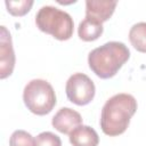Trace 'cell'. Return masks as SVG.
Instances as JSON below:
<instances>
[{
  "label": "cell",
  "mask_w": 146,
  "mask_h": 146,
  "mask_svg": "<svg viewBox=\"0 0 146 146\" xmlns=\"http://www.w3.org/2000/svg\"><path fill=\"white\" fill-rule=\"evenodd\" d=\"M35 141L36 146H62L60 138L50 131H43L39 133L35 138Z\"/></svg>",
  "instance_id": "5bb4252c"
},
{
  "label": "cell",
  "mask_w": 146,
  "mask_h": 146,
  "mask_svg": "<svg viewBox=\"0 0 146 146\" xmlns=\"http://www.w3.org/2000/svg\"><path fill=\"white\" fill-rule=\"evenodd\" d=\"M33 1L32 0H18V1H11V0H7L5 1V5L7 7V10L9 14H11L13 16H24L25 14H27L30 11V9L33 6Z\"/></svg>",
  "instance_id": "7c38bea8"
},
{
  "label": "cell",
  "mask_w": 146,
  "mask_h": 146,
  "mask_svg": "<svg viewBox=\"0 0 146 146\" xmlns=\"http://www.w3.org/2000/svg\"><path fill=\"white\" fill-rule=\"evenodd\" d=\"M9 146H36V141L27 131L15 130L10 136Z\"/></svg>",
  "instance_id": "4fadbf2b"
},
{
  "label": "cell",
  "mask_w": 146,
  "mask_h": 146,
  "mask_svg": "<svg viewBox=\"0 0 146 146\" xmlns=\"http://www.w3.org/2000/svg\"><path fill=\"white\" fill-rule=\"evenodd\" d=\"M137 111V100L130 94H116L106 100L100 113L102 131L111 137L123 133Z\"/></svg>",
  "instance_id": "6da1fadb"
},
{
  "label": "cell",
  "mask_w": 146,
  "mask_h": 146,
  "mask_svg": "<svg viewBox=\"0 0 146 146\" xmlns=\"http://www.w3.org/2000/svg\"><path fill=\"white\" fill-rule=\"evenodd\" d=\"M104 27H103V23L92 19L90 17H86L78 27V34L79 38L83 41H95L97 40L102 34H103Z\"/></svg>",
  "instance_id": "30bf717a"
},
{
  "label": "cell",
  "mask_w": 146,
  "mask_h": 146,
  "mask_svg": "<svg viewBox=\"0 0 146 146\" xmlns=\"http://www.w3.org/2000/svg\"><path fill=\"white\" fill-rule=\"evenodd\" d=\"M66 96L75 105L83 106L89 104L95 97V84L84 73H74L66 81Z\"/></svg>",
  "instance_id": "5b68a950"
},
{
  "label": "cell",
  "mask_w": 146,
  "mask_h": 146,
  "mask_svg": "<svg viewBox=\"0 0 146 146\" xmlns=\"http://www.w3.org/2000/svg\"><path fill=\"white\" fill-rule=\"evenodd\" d=\"M129 57L130 50L123 42L110 41L89 52L88 64L98 78L110 79L119 72Z\"/></svg>",
  "instance_id": "7a4b0ae2"
},
{
  "label": "cell",
  "mask_w": 146,
  "mask_h": 146,
  "mask_svg": "<svg viewBox=\"0 0 146 146\" xmlns=\"http://www.w3.org/2000/svg\"><path fill=\"white\" fill-rule=\"evenodd\" d=\"M116 5V1L110 0H87L86 17H90L100 23H104L111 18Z\"/></svg>",
  "instance_id": "ba28073f"
},
{
  "label": "cell",
  "mask_w": 146,
  "mask_h": 146,
  "mask_svg": "<svg viewBox=\"0 0 146 146\" xmlns=\"http://www.w3.org/2000/svg\"><path fill=\"white\" fill-rule=\"evenodd\" d=\"M35 24L40 31L60 41L68 40L73 35V18L66 11L54 6L41 7L35 15Z\"/></svg>",
  "instance_id": "3957f363"
},
{
  "label": "cell",
  "mask_w": 146,
  "mask_h": 146,
  "mask_svg": "<svg viewBox=\"0 0 146 146\" xmlns=\"http://www.w3.org/2000/svg\"><path fill=\"white\" fill-rule=\"evenodd\" d=\"M70 143L73 146H97L99 143L98 133L89 125H79L68 135Z\"/></svg>",
  "instance_id": "9c48e42d"
},
{
  "label": "cell",
  "mask_w": 146,
  "mask_h": 146,
  "mask_svg": "<svg viewBox=\"0 0 146 146\" xmlns=\"http://www.w3.org/2000/svg\"><path fill=\"white\" fill-rule=\"evenodd\" d=\"M51 124L57 131L70 135L71 131L82 124V116L79 112L70 107H62L54 115Z\"/></svg>",
  "instance_id": "52a82bcc"
},
{
  "label": "cell",
  "mask_w": 146,
  "mask_h": 146,
  "mask_svg": "<svg viewBox=\"0 0 146 146\" xmlns=\"http://www.w3.org/2000/svg\"><path fill=\"white\" fill-rule=\"evenodd\" d=\"M15 66V52L13 48L11 36L6 26H1L0 36V78L6 79L9 76Z\"/></svg>",
  "instance_id": "8992f818"
},
{
  "label": "cell",
  "mask_w": 146,
  "mask_h": 146,
  "mask_svg": "<svg viewBox=\"0 0 146 146\" xmlns=\"http://www.w3.org/2000/svg\"><path fill=\"white\" fill-rule=\"evenodd\" d=\"M23 100L27 110L36 115H46L56 105V94L52 86L42 79H33L24 88Z\"/></svg>",
  "instance_id": "277c9868"
},
{
  "label": "cell",
  "mask_w": 146,
  "mask_h": 146,
  "mask_svg": "<svg viewBox=\"0 0 146 146\" xmlns=\"http://www.w3.org/2000/svg\"><path fill=\"white\" fill-rule=\"evenodd\" d=\"M129 40L136 50L146 52V22H139L132 25L129 31Z\"/></svg>",
  "instance_id": "8fae6325"
}]
</instances>
